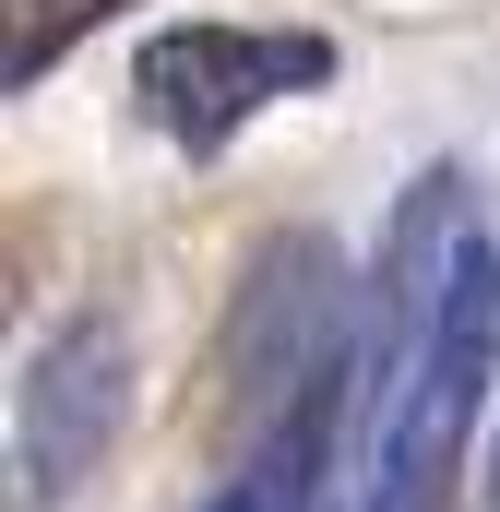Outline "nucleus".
Masks as SVG:
<instances>
[{
	"mask_svg": "<svg viewBox=\"0 0 500 512\" xmlns=\"http://www.w3.org/2000/svg\"><path fill=\"white\" fill-rule=\"evenodd\" d=\"M120 393H131V334L108 310H84L36 370H24V405H12V453H24V501H60L108 429H120Z\"/></svg>",
	"mask_w": 500,
	"mask_h": 512,
	"instance_id": "7ed1b4c3",
	"label": "nucleus"
},
{
	"mask_svg": "<svg viewBox=\"0 0 500 512\" xmlns=\"http://www.w3.org/2000/svg\"><path fill=\"white\" fill-rule=\"evenodd\" d=\"M370 417H358V512H441L465 477L500 358V239L465 167H429L370 274Z\"/></svg>",
	"mask_w": 500,
	"mask_h": 512,
	"instance_id": "f257e3e1",
	"label": "nucleus"
},
{
	"mask_svg": "<svg viewBox=\"0 0 500 512\" xmlns=\"http://www.w3.org/2000/svg\"><path fill=\"white\" fill-rule=\"evenodd\" d=\"M108 12H131V0H0V84L24 96V84H48L60 72V48L72 36H96Z\"/></svg>",
	"mask_w": 500,
	"mask_h": 512,
	"instance_id": "39448f33",
	"label": "nucleus"
},
{
	"mask_svg": "<svg viewBox=\"0 0 500 512\" xmlns=\"http://www.w3.org/2000/svg\"><path fill=\"white\" fill-rule=\"evenodd\" d=\"M310 465H322V405H286V417H262L250 465L203 512H310Z\"/></svg>",
	"mask_w": 500,
	"mask_h": 512,
	"instance_id": "20e7f679",
	"label": "nucleus"
},
{
	"mask_svg": "<svg viewBox=\"0 0 500 512\" xmlns=\"http://www.w3.org/2000/svg\"><path fill=\"white\" fill-rule=\"evenodd\" d=\"M131 84H143V108H155L167 143L215 155L274 96L334 84V36H298V24H167V36H143V72Z\"/></svg>",
	"mask_w": 500,
	"mask_h": 512,
	"instance_id": "f03ea898",
	"label": "nucleus"
}]
</instances>
